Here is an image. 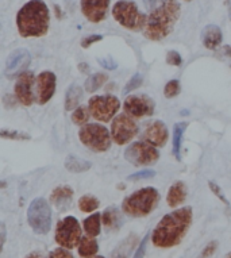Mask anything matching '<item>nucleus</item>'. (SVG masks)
<instances>
[{"label":"nucleus","mask_w":231,"mask_h":258,"mask_svg":"<svg viewBox=\"0 0 231 258\" xmlns=\"http://www.w3.org/2000/svg\"><path fill=\"white\" fill-rule=\"evenodd\" d=\"M97 251H99V243H97L96 238L85 237L81 238L80 243L77 246V253L81 258H89L97 255Z\"/></svg>","instance_id":"nucleus-26"},{"label":"nucleus","mask_w":231,"mask_h":258,"mask_svg":"<svg viewBox=\"0 0 231 258\" xmlns=\"http://www.w3.org/2000/svg\"><path fill=\"white\" fill-rule=\"evenodd\" d=\"M81 99H83V89L79 84L69 85V88L65 95V110L67 111H75L77 107L80 106Z\"/></svg>","instance_id":"nucleus-24"},{"label":"nucleus","mask_w":231,"mask_h":258,"mask_svg":"<svg viewBox=\"0 0 231 258\" xmlns=\"http://www.w3.org/2000/svg\"><path fill=\"white\" fill-rule=\"evenodd\" d=\"M109 0H81V13L91 23H100L105 19Z\"/></svg>","instance_id":"nucleus-16"},{"label":"nucleus","mask_w":231,"mask_h":258,"mask_svg":"<svg viewBox=\"0 0 231 258\" xmlns=\"http://www.w3.org/2000/svg\"><path fill=\"white\" fill-rule=\"evenodd\" d=\"M107 81H108V76H107L105 73H93V75H91V76L85 80V91L88 93L96 92L97 89L101 88Z\"/></svg>","instance_id":"nucleus-28"},{"label":"nucleus","mask_w":231,"mask_h":258,"mask_svg":"<svg viewBox=\"0 0 231 258\" xmlns=\"http://www.w3.org/2000/svg\"><path fill=\"white\" fill-rule=\"evenodd\" d=\"M149 238H150V234H146L145 237L141 239L139 242L138 247L135 250L134 257L133 258H145V254H146V247H147V242H149Z\"/></svg>","instance_id":"nucleus-38"},{"label":"nucleus","mask_w":231,"mask_h":258,"mask_svg":"<svg viewBox=\"0 0 231 258\" xmlns=\"http://www.w3.org/2000/svg\"><path fill=\"white\" fill-rule=\"evenodd\" d=\"M123 110L131 118L141 119L145 116H151L156 111L154 100L145 93L142 95H130L123 103Z\"/></svg>","instance_id":"nucleus-12"},{"label":"nucleus","mask_w":231,"mask_h":258,"mask_svg":"<svg viewBox=\"0 0 231 258\" xmlns=\"http://www.w3.org/2000/svg\"><path fill=\"white\" fill-rule=\"evenodd\" d=\"M83 238L80 222L75 216H65L55 226L54 241L60 247L72 250L76 249Z\"/></svg>","instance_id":"nucleus-8"},{"label":"nucleus","mask_w":231,"mask_h":258,"mask_svg":"<svg viewBox=\"0 0 231 258\" xmlns=\"http://www.w3.org/2000/svg\"><path fill=\"white\" fill-rule=\"evenodd\" d=\"M208 186H210L211 192H212V194H214V195L216 196V198H218V199L220 200L223 204H226V206H230V202L227 200V198L224 196V194H223V190L220 189V186H219L216 182L208 181Z\"/></svg>","instance_id":"nucleus-35"},{"label":"nucleus","mask_w":231,"mask_h":258,"mask_svg":"<svg viewBox=\"0 0 231 258\" xmlns=\"http://www.w3.org/2000/svg\"><path fill=\"white\" fill-rule=\"evenodd\" d=\"M89 258H105V257H103V255H95V257H89Z\"/></svg>","instance_id":"nucleus-48"},{"label":"nucleus","mask_w":231,"mask_h":258,"mask_svg":"<svg viewBox=\"0 0 231 258\" xmlns=\"http://www.w3.org/2000/svg\"><path fill=\"white\" fill-rule=\"evenodd\" d=\"M181 14L180 3L177 0H162L156 10H153L147 17L143 35L150 41H162L175 29Z\"/></svg>","instance_id":"nucleus-3"},{"label":"nucleus","mask_w":231,"mask_h":258,"mask_svg":"<svg viewBox=\"0 0 231 258\" xmlns=\"http://www.w3.org/2000/svg\"><path fill=\"white\" fill-rule=\"evenodd\" d=\"M37 83L33 72L26 71L22 73L21 76L18 77L17 83H15V99L18 103H21L22 106L30 107L34 103V84Z\"/></svg>","instance_id":"nucleus-14"},{"label":"nucleus","mask_w":231,"mask_h":258,"mask_svg":"<svg viewBox=\"0 0 231 258\" xmlns=\"http://www.w3.org/2000/svg\"><path fill=\"white\" fill-rule=\"evenodd\" d=\"M30 62H31V54L29 50H26V49L14 50L6 61L5 76L9 80L19 77L22 73L26 72V69L29 68Z\"/></svg>","instance_id":"nucleus-13"},{"label":"nucleus","mask_w":231,"mask_h":258,"mask_svg":"<svg viewBox=\"0 0 231 258\" xmlns=\"http://www.w3.org/2000/svg\"><path fill=\"white\" fill-rule=\"evenodd\" d=\"M194 219L192 208L183 207L169 212L151 233V243L158 249H172L183 242Z\"/></svg>","instance_id":"nucleus-1"},{"label":"nucleus","mask_w":231,"mask_h":258,"mask_svg":"<svg viewBox=\"0 0 231 258\" xmlns=\"http://www.w3.org/2000/svg\"><path fill=\"white\" fill-rule=\"evenodd\" d=\"M91 111H89L88 106H79L73 112H72V122L79 126H85L89 120Z\"/></svg>","instance_id":"nucleus-30"},{"label":"nucleus","mask_w":231,"mask_h":258,"mask_svg":"<svg viewBox=\"0 0 231 258\" xmlns=\"http://www.w3.org/2000/svg\"><path fill=\"white\" fill-rule=\"evenodd\" d=\"M57 87V77L50 71L41 72L37 76V102L38 104H46L51 100L55 93Z\"/></svg>","instance_id":"nucleus-15"},{"label":"nucleus","mask_w":231,"mask_h":258,"mask_svg":"<svg viewBox=\"0 0 231 258\" xmlns=\"http://www.w3.org/2000/svg\"><path fill=\"white\" fill-rule=\"evenodd\" d=\"M50 13L43 0H29L17 14V27L23 38H39L47 34Z\"/></svg>","instance_id":"nucleus-2"},{"label":"nucleus","mask_w":231,"mask_h":258,"mask_svg":"<svg viewBox=\"0 0 231 258\" xmlns=\"http://www.w3.org/2000/svg\"><path fill=\"white\" fill-rule=\"evenodd\" d=\"M219 242L218 241H211L208 245L202 250V253L199 255V258H210L212 257L215 253H216V250H218Z\"/></svg>","instance_id":"nucleus-36"},{"label":"nucleus","mask_w":231,"mask_h":258,"mask_svg":"<svg viewBox=\"0 0 231 258\" xmlns=\"http://www.w3.org/2000/svg\"><path fill=\"white\" fill-rule=\"evenodd\" d=\"M227 5H228V18L231 21V0H227Z\"/></svg>","instance_id":"nucleus-47"},{"label":"nucleus","mask_w":231,"mask_h":258,"mask_svg":"<svg viewBox=\"0 0 231 258\" xmlns=\"http://www.w3.org/2000/svg\"><path fill=\"white\" fill-rule=\"evenodd\" d=\"M142 83H143L142 75H141V73H135L134 76L131 77L130 80L127 81V84L125 85L123 93H125V95H127V93L133 92V91H135L137 88H139V87L142 85Z\"/></svg>","instance_id":"nucleus-33"},{"label":"nucleus","mask_w":231,"mask_h":258,"mask_svg":"<svg viewBox=\"0 0 231 258\" xmlns=\"http://www.w3.org/2000/svg\"><path fill=\"white\" fill-rule=\"evenodd\" d=\"M161 3H162V0H143V5H145L146 10H149V11L156 10Z\"/></svg>","instance_id":"nucleus-42"},{"label":"nucleus","mask_w":231,"mask_h":258,"mask_svg":"<svg viewBox=\"0 0 231 258\" xmlns=\"http://www.w3.org/2000/svg\"><path fill=\"white\" fill-rule=\"evenodd\" d=\"M0 137L3 138V140H11V141H29L31 137L27 133H22L18 132V130H2L0 132Z\"/></svg>","instance_id":"nucleus-31"},{"label":"nucleus","mask_w":231,"mask_h":258,"mask_svg":"<svg viewBox=\"0 0 231 258\" xmlns=\"http://www.w3.org/2000/svg\"><path fill=\"white\" fill-rule=\"evenodd\" d=\"M160 203V192L153 186H145L125 198L122 211L130 218H146Z\"/></svg>","instance_id":"nucleus-4"},{"label":"nucleus","mask_w":231,"mask_h":258,"mask_svg":"<svg viewBox=\"0 0 231 258\" xmlns=\"http://www.w3.org/2000/svg\"><path fill=\"white\" fill-rule=\"evenodd\" d=\"M156 176V172L150 169H145V170H139L137 173L130 174L127 180L129 181H139V180H147V178H151Z\"/></svg>","instance_id":"nucleus-34"},{"label":"nucleus","mask_w":231,"mask_h":258,"mask_svg":"<svg viewBox=\"0 0 231 258\" xmlns=\"http://www.w3.org/2000/svg\"><path fill=\"white\" fill-rule=\"evenodd\" d=\"M0 231H2V247H5L6 238H7V234H6V224L2 223L0 226Z\"/></svg>","instance_id":"nucleus-43"},{"label":"nucleus","mask_w":231,"mask_h":258,"mask_svg":"<svg viewBox=\"0 0 231 258\" xmlns=\"http://www.w3.org/2000/svg\"><path fill=\"white\" fill-rule=\"evenodd\" d=\"M27 223L34 233L46 235L51 230V208L45 198H35L27 208Z\"/></svg>","instance_id":"nucleus-7"},{"label":"nucleus","mask_w":231,"mask_h":258,"mask_svg":"<svg viewBox=\"0 0 231 258\" xmlns=\"http://www.w3.org/2000/svg\"><path fill=\"white\" fill-rule=\"evenodd\" d=\"M101 39H103V35H88V37H85V38L81 41V46L84 47V49H87V47H89L91 45H93V43H97L99 41H101Z\"/></svg>","instance_id":"nucleus-40"},{"label":"nucleus","mask_w":231,"mask_h":258,"mask_svg":"<svg viewBox=\"0 0 231 258\" xmlns=\"http://www.w3.org/2000/svg\"><path fill=\"white\" fill-rule=\"evenodd\" d=\"M160 158V153L153 145L145 141L133 142L125 150V160L134 166H149L154 165Z\"/></svg>","instance_id":"nucleus-11"},{"label":"nucleus","mask_w":231,"mask_h":258,"mask_svg":"<svg viewBox=\"0 0 231 258\" xmlns=\"http://www.w3.org/2000/svg\"><path fill=\"white\" fill-rule=\"evenodd\" d=\"M187 2H188V0H187Z\"/></svg>","instance_id":"nucleus-50"},{"label":"nucleus","mask_w":231,"mask_h":258,"mask_svg":"<svg viewBox=\"0 0 231 258\" xmlns=\"http://www.w3.org/2000/svg\"><path fill=\"white\" fill-rule=\"evenodd\" d=\"M25 258H46V257H45L42 253H39V251H33V253L27 254Z\"/></svg>","instance_id":"nucleus-45"},{"label":"nucleus","mask_w":231,"mask_h":258,"mask_svg":"<svg viewBox=\"0 0 231 258\" xmlns=\"http://www.w3.org/2000/svg\"><path fill=\"white\" fill-rule=\"evenodd\" d=\"M123 211H119V208L113 207H107L104 211L101 212V223L103 227L105 229L107 233H113V231H118L123 224Z\"/></svg>","instance_id":"nucleus-19"},{"label":"nucleus","mask_w":231,"mask_h":258,"mask_svg":"<svg viewBox=\"0 0 231 258\" xmlns=\"http://www.w3.org/2000/svg\"><path fill=\"white\" fill-rule=\"evenodd\" d=\"M47 258H75L73 254L71 253V250L64 249V247H57V249L51 250Z\"/></svg>","instance_id":"nucleus-39"},{"label":"nucleus","mask_w":231,"mask_h":258,"mask_svg":"<svg viewBox=\"0 0 231 258\" xmlns=\"http://www.w3.org/2000/svg\"><path fill=\"white\" fill-rule=\"evenodd\" d=\"M187 199V185L184 181H175L166 194V204L170 208H176Z\"/></svg>","instance_id":"nucleus-22"},{"label":"nucleus","mask_w":231,"mask_h":258,"mask_svg":"<svg viewBox=\"0 0 231 258\" xmlns=\"http://www.w3.org/2000/svg\"><path fill=\"white\" fill-rule=\"evenodd\" d=\"M79 138L85 148L95 153L107 152L112 142L111 133L99 123H87L85 126L81 127Z\"/></svg>","instance_id":"nucleus-6"},{"label":"nucleus","mask_w":231,"mask_h":258,"mask_svg":"<svg viewBox=\"0 0 231 258\" xmlns=\"http://www.w3.org/2000/svg\"><path fill=\"white\" fill-rule=\"evenodd\" d=\"M75 192L69 185H60L53 189L50 195V203L54 206L59 211H64L69 208L73 200Z\"/></svg>","instance_id":"nucleus-18"},{"label":"nucleus","mask_w":231,"mask_h":258,"mask_svg":"<svg viewBox=\"0 0 231 258\" xmlns=\"http://www.w3.org/2000/svg\"><path fill=\"white\" fill-rule=\"evenodd\" d=\"M139 242L141 241H139L138 235L131 233L130 235H127L125 239H122L118 245L115 246V249L111 253V258H130L135 246L139 245Z\"/></svg>","instance_id":"nucleus-21"},{"label":"nucleus","mask_w":231,"mask_h":258,"mask_svg":"<svg viewBox=\"0 0 231 258\" xmlns=\"http://www.w3.org/2000/svg\"><path fill=\"white\" fill-rule=\"evenodd\" d=\"M224 258H231V251H230V253H228V254H227V255H226V257H224Z\"/></svg>","instance_id":"nucleus-49"},{"label":"nucleus","mask_w":231,"mask_h":258,"mask_svg":"<svg viewBox=\"0 0 231 258\" xmlns=\"http://www.w3.org/2000/svg\"><path fill=\"white\" fill-rule=\"evenodd\" d=\"M166 63L172 65V67H181L183 58H181L180 53L176 50H169L166 54Z\"/></svg>","instance_id":"nucleus-37"},{"label":"nucleus","mask_w":231,"mask_h":258,"mask_svg":"<svg viewBox=\"0 0 231 258\" xmlns=\"http://www.w3.org/2000/svg\"><path fill=\"white\" fill-rule=\"evenodd\" d=\"M112 17L119 25L131 31H141L145 29L147 17L138 10L133 0H119L112 7Z\"/></svg>","instance_id":"nucleus-5"},{"label":"nucleus","mask_w":231,"mask_h":258,"mask_svg":"<svg viewBox=\"0 0 231 258\" xmlns=\"http://www.w3.org/2000/svg\"><path fill=\"white\" fill-rule=\"evenodd\" d=\"M77 206L80 208L81 212L84 214H91V212L96 211L99 206H100V202L97 198H95L93 195H83L77 202Z\"/></svg>","instance_id":"nucleus-29"},{"label":"nucleus","mask_w":231,"mask_h":258,"mask_svg":"<svg viewBox=\"0 0 231 258\" xmlns=\"http://www.w3.org/2000/svg\"><path fill=\"white\" fill-rule=\"evenodd\" d=\"M88 108L93 119H96L97 122L107 123L117 116L121 108V102L113 95L92 96L89 99Z\"/></svg>","instance_id":"nucleus-9"},{"label":"nucleus","mask_w":231,"mask_h":258,"mask_svg":"<svg viewBox=\"0 0 231 258\" xmlns=\"http://www.w3.org/2000/svg\"><path fill=\"white\" fill-rule=\"evenodd\" d=\"M64 165H65V169L69 170L71 173H84V172L92 168V164L89 161L84 160L81 157L72 156V154L67 157Z\"/></svg>","instance_id":"nucleus-27"},{"label":"nucleus","mask_w":231,"mask_h":258,"mask_svg":"<svg viewBox=\"0 0 231 258\" xmlns=\"http://www.w3.org/2000/svg\"><path fill=\"white\" fill-rule=\"evenodd\" d=\"M181 92V84L179 80H170L164 87V96L166 99H173Z\"/></svg>","instance_id":"nucleus-32"},{"label":"nucleus","mask_w":231,"mask_h":258,"mask_svg":"<svg viewBox=\"0 0 231 258\" xmlns=\"http://www.w3.org/2000/svg\"><path fill=\"white\" fill-rule=\"evenodd\" d=\"M138 124L135 123V119L131 118L126 112L117 115L111 120V137L112 141L119 146L130 144L135 137L138 136Z\"/></svg>","instance_id":"nucleus-10"},{"label":"nucleus","mask_w":231,"mask_h":258,"mask_svg":"<svg viewBox=\"0 0 231 258\" xmlns=\"http://www.w3.org/2000/svg\"><path fill=\"white\" fill-rule=\"evenodd\" d=\"M223 41V34L220 27L216 25L206 26L202 31L203 46L208 50H216Z\"/></svg>","instance_id":"nucleus-20"},{"label":"nucleus","mask_w":231,"mask_h":258,"mask_svg":"<svg viewBox=\"0 0 231 258\" xmlns=\"http://www.w3.org/2000/svg\"><path fill=\"white\" fill-rule=\"evenodd\" d=\"M187 126H188L187 122H177L175 127H173L172 153L179 162L181 161V145H183V137H184V132Z\"/></svg>","instance_id":"nucleus-25"},{"label":"nucleus","mask_w":231,"mask_h":258,"mask_svg":"<svg viewBox=\"0 0 231 258\" xmlns=\"http://www.w3.org/2000/svg\"><path fill=\"white\" fill-rule=\"evenodd\" d=\"M101 226H103L101 214L99 212H93L92 215H89L88 218L83 220V230H84L85 235H88V237H99L101 233Z\"/></svg>","instance_id":"nucleus-23"},{"label":"nucleus","mask_w":231,"mask_h":258,"mask_svg":"<svg viewBox=\"0 0 231 258\" xmlns=\"http://www.w3.org/2000/svg\"><path fill=\"white\" fill-rule=\"evenodd\" d=\"M97 62L100 63L103 68L108 69V71L117 69V62H115L112 58H100V59H97Z\"/></svg>","instance_id":"nucleus-41"},{"label":"nucleus","mask_w":231,"mask_h":258,"mask_svg":"<svg viewBox=\"0 0 231 258\" xmlns=\"http://www.w3.org/2000/svg\"><path fill=\"white\" fill-rule=\"evenodd\" d=\"M79 69H80V72H81V73H88V72H89V67H88V63L81 62L80 65H79Z\"/></svg>","instance_id":"nucleus-46"},{"label":"nucleus","mask_w":231,"mask_h":258,"mask_svg":"<svg viewBox=\"0 0 231 258\" xmlns=\"http://www.w3.org/2000/svg\"><path fill=\"white\" fill-rule=\"evenodd\" d=\"M220 54H223L224 57H227V58H231V45L223 47L222 51H220Z\"/></svg>","instance_id":"nucleus-44"},{"label":"nucleus","mask_w":231,"mask_h":258,"mask_svg":"<svg viewBox=\"0 0 231 258\" xmlns=\"http://www.w3.org/2000/svg\"><path fill=\"white\" fill-rule=\"evenodd\" d=\"M142 140L154 148H164L169 140L168 127L162 120H154L149 123L143 132Z\"/></svg>","instance_id":"nucleus-17"}]
</instances>
